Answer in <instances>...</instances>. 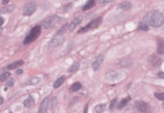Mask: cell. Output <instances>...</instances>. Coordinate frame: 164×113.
Returning a JSON list of instances; mask_svg holds the SVG:
<instances>
[{
  "label": "cell",
  "instance_id": "obj_24",
  "mask_svg": "<svg viewBox=\"0 0 164 113\" xmlns=\"http://www.w3.org/2000/svg\"><path fill=\"white\" fill-rule=\"evenodd\" d=\"M105 109H106V105L104 104H99L94 107V110L96 113H102L103 112L105 111Z\"/></svg>",
  "mask_w": 164,
  "mask_h": 113
},
{
  "label": "cell",
  "instance_id": "obj_41",
  "mask_svg": "<svg viewBox=\"0 0 164 113\" xmlns=\"http://www.w3.org/2000/svg\"><path fill=\"white\" fill-rule=\"evenodd\" d=\"M9 113H13V112H10Z\"/></svg>",
  "mask_w": 164,
  "mask_h": 113
},
{
  "label": "cell",
  "instance_id": "obj_27",
  "mask_svg": "<svg viewBox=\"0 0 164 113\" xmlns=\"http://www.w3.org/2000/svg\"><path fill=\"white\" fill-rule=\"evenodd\" d=\"M10 73L9 72H5L4 73L2 74V75H0V81H5V80H7L10 77Z\"/></svg>",
  "mask_w": 164,
  "mask_h": 113
},
{
  "label": "cell",
  "instance_id": "obj_40",
  "mask_svg": "<svg viewBox=\"0 0 164 113\" xmlns=\"http://www.w3.org/2000/svg\"><path fill=\"white\" fill-rule=\"evenodd\" d=\"M2 33H3V28L0 27V36H2Z\"/></svg>",
  "mask_w": 164,
  "mask_h": 113
},
{
  "label": "cell",
  "instance_id": "obj_28",
  "mask_svg": "<svg viewBox=\"0 0 164 113\" xmlns=\"http://www.w3.org/2000/svg\"><path fill=\"white\" fill-rule=\"evenodd\" d=\"M138 29L140 30H142V31H145V32H147V31H148V30H149V27L147 25L143 23V22H141V23L140 24L139 26H138Z\"/></svg>",
  "mask_w": 164,
  "mask_h": 113
},
{
  "label": "cell",
  "instance_id": "obj_9",
  "mask_svg": "<svg viewBox=\"0 0 164 113\" xmlns=\"http://www.w3.org/2000/svg\"><path fill=\"white\" fill-rule=\"evenodd\" d=\"M103 59L104 56L101 54H100V55H97L96 56V58L95 59L94 61L92 63V67H93L94 71H96L99 69L100 66H101V64H102L103 61Z\"/></svg>",
  "mask_w": 164,
  "mask_h": 113
},
{
  "label": "cell",
  "instance_id": "obj_23",
  "mask_svg": "<svg viewBox=\"0 0 164 113\" xmlns=\"http://www.w3.org/2000/svg\"><path fill=\"white\" fill-rule=\"evenodd\" d=\"M80 64L78 62H76L70 67V68L68 70L69 73H74L80 69Z\"/></svg>",
  "mask_w": 164,
  "mask_h": 113
},
{
  "label": "cell",
  "instance_id": "obj_16",
  "mask_svg": "<svg viewBox=\"0 0 164 113\" xmlns=\"http://www.w3.org/2000/svg\"><path fill=\"white\" fill-rule=\"evenodd\" d=\"M24 105L27 108H30L33 107L35 104V100L32 96H28L23 102Z\"/></svg>",
  "mask_w": 164,
  "mask_h": 113
},
{
  "label": "cell",
  "instance_id": "obj_38",
  "mask_svg": "<svg viewBox=\"0 0 164 113\" xmlns=\"http://www.w3.org/2000/svg\"><path fill=\"white\" fill-rule=\"evenodd\" d=\"M3 101H4V100H3V98L0 97V105H2V104L3 103Z\"/></svg>",
  "mask_w": 164,
  "mask_h": 113
},
{
  "label": "cell",
  "instance_id": "obj_7",
  "mask_svg": "<svg viewBox=\"0 0 164 113\" xmlns=\"http://www.w3.org/2000/svg\"><path fill=\"white\" fill-rule=\"evenodd\" d=\"M122 75L119 71H110L106 75V79L109 82H116L122 78Z\"/></svg>",
  "mask_w": 164,
  "mask_h": 113
},
{
  "label": "cell",
  "instance_id": "obj_30",
  "mask_svg": "<svg viewBox=\"0 0 164 113\" xmlns=\"http://www.w3.org/2000/svg\"><path fill=\"white\" fill-rule=\"evenodd\" d=\"M117 104V98L113 99V100L111 101L110 105V109L111 110H113V109H115V107H116Z\"/></svg>",
  "mask_w": 164,
  "mask_h": 113
},
{
  "label": "cell",
  "instance_id": "obj_14",
  "mask_svg": "<svg viewBox=\"0 0 164 113\" xmlns=\"http://www.w3.org/2000/svg\"><path fill=\"white\" fill-rule=\"evenodd\" d=\"M132 7V4L131 3L129 2H124L122 3H120L118 6H117V9L121 10L123 11H128L130 10Z\"/></svg>",
  "mask_w": 164,
  "mask_h": 113
},
{
  "label": "cell",
  "instance_id": "obj_5",
  "mask_svg": "<svg viewBox=\"0 0 164 113\" xmlns=\"http://www.w3.org/2000/svg\"><path fill=\"white\" fill-rule=\"evenodd\" d=\"M36 10V3L32 2L25 5L22 10V14L25 16H30L33 14Z\"/></svg>",
  "mask_w": 164,
  "mask_h": 113
},
{
  "label": "cell",
  "instance_id": "obj_22",
  "mask_svg": "<svg viewBox=\"0 0 164 113\" xmlns=\"http://www.w3.org/2000/svg\"><path fill=\"white\" fill-rule=\"evenodd\" d=\"M57 100L56 97H52L50 99H49L48 101V107L51 110L53 109L55 107L56 105H57Z\"/></svg>",
  "mask_w": 164,
  "mask_h": 113
},
{
  "label": "cell",
  "instance_id": "obj_32",
  "mask_svg": "<svg viewBox=\"0 0 164 113\" xmlns=\"http://www.w3.org/2000/svg\"><path fill=\"white\" fill-rule=\"evenodd\" d=\"M14 84V80L13 78H10L7 82L6 83V85H7L8 87H12Z\"/></svg>",
  "mask_w": 164,
  "mask_h": 113
},
{
  "label": "cell",
  "instance_id": "obj_1",
  "mask_svg": "<svg viewBox=\"0 0 164 113\" xmlns=\"http://www.w3.org/2000/svg\"><path fill=\"white\" fill-rule=\"evenodd\" d=\"M142 22L154 28L161 27L164 24V16L160 11L153 10L145 15Z\"/></svg>",
  "mask_w": 164,
  "mask_h": 113
},
{
  "label": "cell",
  "instance_id": "obj_19",
  "mask_svg": "<svg viewBox=\"0 0 164 113\" xmlns=\"http://www.w3.org/2000/svg\"><path fill=\"white\" fill-rule=\"evenodd\" d=\"M96 5V1L95 0H88L87 3L85 4L83 7V10L85 11L87 10H89L94 7Z\"/></svg>",
  "mask_w": 164,
  "mask_h": 113
},
{
  "label": "cell",
  "instance_id": "obj_31",
  "mask_svg": "<svg viewBox=\"0 0 164 113\" xmlns=\"http://www.w3.org/2000/svg\"><path fill=\"white\" fill-rule=\"evenodd\" d=\"M72 3H69V4H67L66 5L64 6L63 8V12H67L68 11H70V10L72 8Z\"/></svg>",
  "mask_w": 164,
  "mask_h": 113
},
{
  "label": "cell",
  "instance_id": "obj_8",
  "mask_svg": "<svg viewBox=\"0 0 164 113\" xmlns=\"http://www.w3.org/2000/svg\"><path fill=\"white\" fill-rule=\"evenodd\" d=\"M135 107L141 112H146L148 110V104L143 101H136L135 102Z\"/></svg>",
  "mask_w": 164,
  "mask_h": 113
},
{
  "label": "cell",
  "instance_id": "obj_39",
  "mask_svg": "<svg viewBox=\"0 0 164 113\" xmlns=\"http://www.w3.org/2000/svg\"><path fill=\"white\" fill-rule=\"evenodd\" d=\"M87 110H88V105H87V106L85 107V108L84 113H87Z\"/></svg>",
  "mask_w": 164,
  "mask_h": 113
},
{
  "label": "cell",
  "instance_id": "obj_12",
  "mask_svg": "<svg viewBox=\"0 0 164 113\" xmlns=\"http://www.w3.org/2000/svg\"><path fill=\"white\" fill-rule=\"evenodd\" d=\"M48 101L49 98L47 97L44 99L43 101L41 103V105H40L38 113H47V108H48Z\"/></svg>",
  "mask_w": 164,
  "mask_h": 113
},
{
  "label": "cell",
  "instance_id": "obj_37",
  "mask_svg": "<svg viewBox=\"0 0 164 113\" xmlns=\"http://www.w3.org/2000/svg\"><path fill=\"white\" fill-rule=\"evenodd\" d=\"M23 71L22 70H18L17 71H16V74H18V75H21V74L22 73Z\"/></svg>",
  "mask_w": 164,
  "mask_h": 113
},
{
  "label": "cell",
  "instance_id": "obj_6",
  "mask_svg": "<svg viewBox=\"0 0 164 113\" xmlns=\"http://www.w3.org/2000/svg\"><path fill=\"white\" fill-rule=\"evenodd\" d=\"M64 41V38L63 36L62 35H59L57 33L50 40V41L49 42V45L52 48H57L58 46H60L63 43Z\"/></svg>",
  "mask_w": 164,
  "mask_h": 113
},
{
  "label": "cell",
  "instance_id": "obj_3",
  "mask_svg": "<svg viewBox=\"0 0 164 113\" xmlns=\"http://www.w3.org/2000/svg\"><path fill=\"white\" fill-rule=\"evenodd\" d=\"M60 21V17L57 15H51L46 17L42 22V26L44 29H49L57 25Z\"/></svg>",
  "mask_w": 164,
  "mask_h": 113
},
{
  "label": "cell",
  "instance_id": "obj_4",
  "mask_svg": "<svg viewBox=\"0 0 164 113\" xmlns=\"http://www.w3.org/2000/svg\"><path fill=\"white\" fill-rule=\"evenodd\" d=\"M103 21V18L101 17H98L97 18L94 19L92 20L89 23L87 24L85 27H83L78 32V33H83L85 32H89V31L91 30H94L96 28L98 27L101 24Z\"/></svg>",
  "mask_w": 164,
  "mask_h": 113
},
{
  "label": "cell",
  "instance_id": "obj_15",
  "mask_svg": "<svg viewBox=\"0 0 164 113\" xmlns=\"http://www.w3.org/2000/svg\"><path fill=\"white\" fill-rule=\"evenodd\" d=\"M24 64V61L22 60H19V61H16L15 62H12V63L10 64L8 66H7V69L9 70H15V69L17 68L18 67L22 66Z\"/></svg>",
  "mask_w": 164,
  "mask_h": 113
},
{
  "label": "cell",
  "instance_id": "obj_34",
  "mask_svg": "<svg viewBox=\"0 0 164 113\" xmlns=\"http://www.w3.org/2000/svg\"><path fill=\"white\" fill-rule=\"evenodd\" d=\"M157 75L160 78L164 79V73H163L162 71H160L159 73H158Z\"/></svg>",
  "mask_w": 164,
  "mask_h": 113
},
{
  "label": "cell",
  "instance_id": "obj_36",
  "mask_svg": "<svg viewBox=\"0 0 164 113\" xmlns=\"http://www.w3.org/2000/svg\"><path fill=\"white\" fill-rule=\"evenodd\" d=\"M10 0H2V3L3 5H7L9 3Z\"/></svg>",
  "mask_w": 164,
  "mask_h": 113
},
{
  "label": "cell",
  "instance_id": "obj_20",
  "mask_svg": "<svg viewBox=\"0 0 164 113\" xmlns=\"http://www.w3.org/2000/svg\"><path fill=\"white\" fill-rule=\"evenodd\" d=\"M119 64L122 67H128L131 66V62L129 58H124L120 61Z\"/></svg>",
  "mask_w": 164,
  "mask_h": 113
},
{
  "label": "cell",
  "instance_id": "obj_25",
  "mask_svg": "<svg viewBox=\"0 0 164 113\" xmlns=\"http://www.w3.org/2000/svg\"><path fill=\"white\" fill-rule=\"evenodd\" d=\"M81 83L79 82H76L74 84H73L72 85V86L71 87V90L73 92H76V91H79L80 89L81 88Z\"/></svg>",
  "mask_w": 164,
  "mask_h": 113
},
{
  "label": "cell",
  "instance_id": "obj_13",
  "mask_svg": "<svg viewBox=\"0 0 164 113\" xmlns=\"http://www.w3.org/2000/svg\"><path fill=\"white\" fill-rule=\"evenodd\" d=\"M41 80V78L39 76H32L26 82L25 84L26 86H35L40 83Z\"/></svg>",
  "mask_w": 164,
  "mask_h": 113
},
{
  "label": "cell",
  "instance_id": "obj_17",
  "mask_svg": "<svg viewBox=\"0 0 164 113\" xmlns=\"http://www.w3.org/2000/svg\"><path fill=\"white\" fill-rule=\"evenodd\" d=\"M15 8H16V5H10L6 6V7H3V8L0 9V13L1 14H7L12 12V11L14 10Z\"/></svg>",
  "mask_w": 164,
  "mask_h": 113
},
{
  "label": "cell",
  "instance_id": "obj_29",
  "mask_svg": "<svg viewBox=\"0 0 164 113\" xmlns=\"http://www.w3.org/2000/svg\"><path fill=\"white\" fill-rule=\"evenodd\" d=\"M155 96L159 100L164 101V93H155Z\"/></svg>",
  "mask_w": 164,
  "mask_h": 113
},
{
  "label": "cell",
  "instance_id": "obj_26",
  "mask_svg": "<svg viewBox=\"0 0 164 113\" xmlns=\"http://www.w3.org/2000/svg\"><path fill=\"white\" fill-rule=\"evenodd\" d=\"M67 28H69L68 24H66V25H64V26H62V28H61L59 30H58V32H57V34L62 35V36H63V35L64 34V33H66V32H67Z\"/></svg>",
  "mask_w": 164,
  "mask_h": 113
},
{
  "label": "cell",
  "instance_id": "obj_18",
  "mask_svg": "<svg viewBox=\"0 0 164 113\" xmlns=\"http://www.w3.org/2000/svg\"><path fill=\"white\" fill-rule=\"evenodd\" d=\"M65 80H66V76H62L60 78H58L57 80H56L53 84V87L55 89L58 88L59 87H60L62 84H64V82H65Z\"/></svg>",
  "mask_w": 164,
  "mask_h": 113
},
{
  "label": "cell",
  "instance_id": "obj_2",
  "mask_svg": "<svg viewBox=\"0 0 164 113\" xmlns=\"http://www.w3.org/2000/svg\"><path fill=\"white\" fill-rule=\"evenodd\" d=\"M41 33V26L40 25H36L30 31L29 33L26 36L24 40V44H29L34 42L40 36Z\"/></svg>",
  "mask_w": 164,
  "mask_h": 113
},
{
  "label": "cell",
  "instance_id": "obj_21",
  "mask_svg": "<svg viewBox=\"0 0 164 113\" xmlns=\"http://www.w3.org/2000/svg\"><path fill=\"white\" fill-rule=\"evenodd\" d=\"M130 100H131V98H130V96L126 98H124L123 100H121V101L118 104V105H117V109H119V110L122 109V108H124L126 105H127V104L128 103V101H130Z\"/></svg>",
  "mask_w": 164,
  "mask_h": 113
},
{
  "label": "cell",
  "instance_id": "obj_35",
  "mask_svg": "<svg viewBox=\"0 0 164 113\" xmlns=\"http://www.w3.org/2000/svg\"><path fill=\"white\" fill-rule=\"evenodd\" d=\"M3 23H4V19L2 16H0V26L3 25Z\"/></svg>",
  "mask_w": 164,
  "mask_h": 113
},
{
  "label": "cell",
  "instance_id": "obj_33",
  "mask_svg": "<svg viewBox=\"0 0 164 113\" xmlns=\"http://www.w3.org/2000/svg\"><path fill=\"white\" fill-rule=\"evenodd\" d=\"M114 0H99V3L100 4L105 5V4H108V3H110L112 2H113Z\"/></svg>",
  "mask_w": 164,
  "mask_h": 113
},
{
  "label": "cell",
  "instance_id": "obj_11",
  "mask_svg": "<svg viewBox=\"0 0 164 113\" xmlns=\"http://www.w3.org/2000/svg\"><path fill=\"white\" fill-rule=\"evenodd\" d=\"M157 52L160 55L164 54V39L161 37H157Z\"/></svg>",
  "mask_w": 164,
  "mask_h": 113
},
{
  "label": "cell",
  "instance_id": "obj_10",
  "mask_svg": "<svg viewBox=\"0 0 164 113\" xmlns=\"http://www.w3.org/2000/svg\"><path fill=\"white\" fill-rule=\"evenodd\" d=\"M83 21V16H78L73 19V21L71 22L69 25V31H72L74 29H75Z\"/></svg>",
  "mask_w": 164,
  "mask_h": 113
}]
</instances>
